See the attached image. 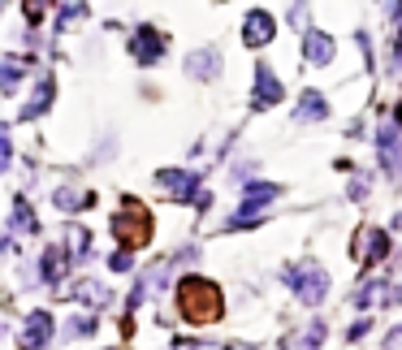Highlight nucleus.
I'll use <instances>...</instances> for the list:
<instances>
[{
    "instance_id": "obj_13",
    "label": "nucleus",
    "mask_w": 402,
    "mask_h": 350,
    "mask_svg": "<svg viewBox=\"0 0 402 350\" xmlns=\"http://www.w3.org/2000/svg\"><path fill=\"white\" fill-rule=\"evenodd\" d=\"M13 229H35V216H30L26 199H13Z\"/></svg>"
},
{
    "instance_id": "obj_3",
    "label": "nucleus",
    "mask_w": 402,
    "mask_h": 350,
    "mask_svg": "<svg viewBox=\"0 0 402 350\" xmlns=\"http://www.w3.org/2000/svg\"><path fill=\"white\" fill-rule=\"evenodd\" d=\"M290 285H294V294L303 298V303H320L325 298V290H329V273L320 264H303V268H290Z\"/></svg>"
},
{
    "instance_id": "obj_1",
    "label": "nucleus",
    "mask_w": 402,
    "mask_h": 350,
    "mask_svg": "<svg viewBox=\"0 0 402 350\" xmlns=\"http://www.w3.org/2000/svg\"><path fill=\"white\" fill-rule=\"evenodd\" d=\"M178 311L190 325H212V320H221V290L208 277H182L178 281Z\"/></svg>"
},
{
    "instance_id": "obj_4",
    "label": "nucleus",
    "mask_w": 402,
    "mask_h": 350,
    "mask_svg": "<svg viewBox=\"0 0 402 350\" xmlns=\"http://www.w3.org/2000/svg\"><path fill=\"white\" fill-rule=\"evenodd\" d=\"M385 251H390V238H385L376 225H363V229H355V238H350V256H355L359 264L385 260Z\"/></svg>"
},
{
    "instance_id": "obj_11",
    "label": "nucleus",
    "mask_w": 402,
    "mask_h": 350,
    "mask_svg": "<svg viewBox=\"0 0 402 350\" xmlns=\"http://www.w3.org/2000/svg\"><path fill=\"white\" fill-rule=\"evenodd\" d=\"M303 48H308V61H316V65H325V61L333 56V39L320 35V30H312V35L303 39Z\"/></svg>"
},
{
    "instance_id": "obj_14",
    "label": "nucleus",
    "mask_w": 402,
    "mask_h": 350,
    "mask_svg": "<svg viewBox=\"0 0 402 350\" xmlns=\"http://www.w3.org/2000/svg\"><path fill=\"white\" fill-rule=\"evenodd\" d=\"M61 268H66V256H61V251H48V256H43V277H48V281H57V277H61Z\"/></svg>"
},
{
    "instance_id": "obj_6",
    "label": "nucleus",
    "mask_w": 402,
    "mask_h": 350,
    "mask_svg": "<svg viewBox=\"0 0 402 350\" xmlns=\"http://www.w3.org/2000/svg\"><path fill=\"white\" fill-rule=\"evenodd\" d=\"M272 35H277V18H268L264 9L247 13V22H243V43H247V48H264Z\"/></svg>"
},
{
    "instance_id": "obj_8",
    "label": "nucleus",
    "mask_w": 402,
    "mask_h": 350,
    "mask_svg": "<svg viewBox=\"0 0 402 350\" xmlns=\"http://www.w3.org/2000/svg\"><path fill=\"white\" fill-rule=\"evenodd\" d=\"M48 329H52V316L48 311H35L26 320V329H22V350H39L43 342H48Z\"/></svg>"
},
{
    "instance_id": "obj_9",
    "label": "nucleus",
    "mask_w": 402,
    "mask_h": 350,
    "mask_svg": "<svg viewBox=\"0 0 402 350\" xmlns=\"http://www.w3.org/2000/svg\"><path fill=\"white\" fill-rule=\"evenodd\" d=\"M255 83H260V91H255V108H272V104L281 100V83L272 78V70H268V65L255 70Z\"/></svg>"
},
{
    "instance_id": "obj_5",
    "label": "nucleus",
    "mask_w": 402,
    "mask_h": 350,
    "mask_svg": "<svg viewBox=\"0 0 402 350\" xmlns=\"http://www.w3.org/2000/svg\"><path fill=\"white\" fill-rule=\"evenodd\" d=\"M156 182H160V186H169L165 195H173V199H195L199 208L208 203V199H199V195H195V190H199V178H195V173H182V169H160V178H156Z\"/></svg>"
},
{
    "instance_id": "obj_2",
    "label": "nucleus",
    "mask_w": 402,
    "mask_h": 350,
    "mask_svg": "<svg viewBox=\"0 0 402 350\" xmlns=\"http://www.w3.org/2000/svg\"><path fill=\"white\" fill-rule=\"evenodd\" d=\"M112 234H117L121 251H139V247H148V243H152V212L143 208L139 199H125V203H121V212L112 216Z\"/></svg>"
},
{
    "instance_id": "obj_16",
    "label": "nucleus",
    "mask_w": 402,
    "mask_h": 350,
    "mask_svg": "<svg viewBox=\"0 0 402 350\" xmlns=\"http://www.w3.org/2000/svg\"><path fill=\"white\" fill-rule=\"evenodd\" d=\"M173 350H195V342H178V346H173Z\"/></svg>"
},
{
    "instance_id": "obj_10",
    "label": "nucleus",
    "mask_w": 402,
    "mask_h": 350,
    "mask_svg": "<svg viewBox=\"0 0 402 350\" xmlns=\"http://www.w3.org/2000/svg\"><path fill=\"white\" fill-rule=\"evenodd\" d=\"M160 52H165V39H160L152 26H139V35H134V56H139V61H156Z\"/></svg>"
},
{
    "instance_id": "obj_15",
    "label": "nucleus",
    "mask_w": 402,
    "mask_h": 350,
    "mask_svg": "<svg viewBox=\"0 0 402 350\" xmlns=\"http://www.w3.org/2000/svg\"><path fill=\"white\" fill-rule=\"evenodd\" d=\"M57 203H61V208H87V203H91V195H66V190H61V195H57Z\"/></svg>"
},
{
    "instance_id": "obj_7",
    "label": "nucleus",
    "mask_w": 402,
    "mask_h": 350,
    "mask_svg": "<svg viewBox=\"0 0 402 350\" xmlns=\"http://www.w3.org/2000/svg\"><path fill=\"white\" fill-rule=\"evenodd\" d=\"M268 199H277V186H272V182H251L247 186V195H243V208H238V225H243V220H251L255 216V208H264V203Z\"/></svg>"
},
{
    "instance_id": "obj_12",
    "label": "nucleus",
    "mask_w": 402,
    "mask_h": 350,
    "mask_svg": "<svg viewBox=\"0 0 402 350\" xmlns=\"http://www.w3.org/2000/svg\"><path fill=\"white\" fill-rule=\"evenodd\" d=\"M308 117H325V95H316V91L303 95V104H299V121H308Z\"/></svg>"
}]
</instances>
